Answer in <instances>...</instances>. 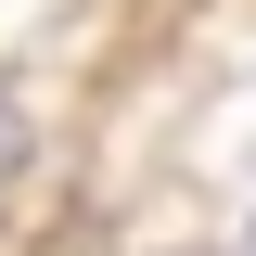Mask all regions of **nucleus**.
I'll list each match as a JSON object with an SVG mask.
<instances>
[{
    "instance_id": "1",
    "label": "nucleus",
    "mask_w": 256,
    "mask_h": 256,
    "mask_svg": "<svg viewBox=\"0 0 256 256\" xmlns=\"http://www.w3.org/2000/svg\"><path fill=\"white\" fill-rule=\"evenodd\" d=\"M0 141H13V128H0Z\"/></svg>"
}]
</instances>
